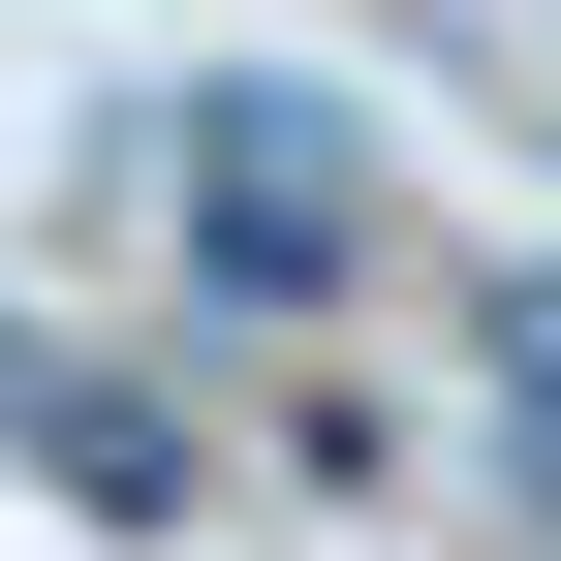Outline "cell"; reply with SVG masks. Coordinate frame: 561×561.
<instances>
[{
    "label": "cell",
    "mask_w": 561,
    "mask_h": 561,
    "mask_svg": "<svg viewBox=\"0 0 561 561\" xmlns=\"http://www.w3.org/2000/svg\"><path fill=\"white\" fill-rule=\"evenodd\" d=\"M157 219H187L219 312H343V280H375V157H343L312 94H187L157 125Z\"/></svg>",
    "instance_id": "6da1fadb"
},
{
    "label": "cell",
    "mask_w": 561,
    "mask_h": 561,
    "mask_svg": "<svg viewBox=\"0 0 561 561\" xmlns=\"http://www.w3.org/2000/svg\"><path fill=\"white\" fill-rule=\"evenodd\" d=\"M0 437H32V468H62V500H94V530H125V561H187V405H125V375H94V343H32V312H0Z\"/></svg>",
    "instance_id": "7a4b0ae2"
},
{
    "label": "cell",
    "mask_w": 561,
    "mask_h": 561,
    "mask_svg": "<svg viewBox=\"0 0 561 561\" xmlns=\"http://www.w3.org/2000/svg\"><path fill=\"white\" fill-rule=\"evenodd\" d=\"M500 405H561V280H500Z\"/></svg>",
    "instance_id": "3957f363"
}]
</instances>
